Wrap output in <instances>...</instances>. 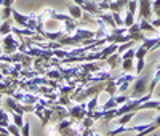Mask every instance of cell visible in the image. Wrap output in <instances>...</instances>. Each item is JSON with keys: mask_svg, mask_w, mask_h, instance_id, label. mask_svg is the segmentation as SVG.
Masks as SVG:
<instances>
[{"mask_svg": "<svg viewBox=\"0 0 160 136\" xmlns=\"http://www.w3.org/2000/svg\"><path fill=\"white\" fill-rule=\"evenodd\" d=\"M151 83V75L148 74H139L138 78H135V85L131 88V96L133 98H139L142 94L148 93V85Z\"/></svg>", "mask_w": 160, "mask_h": 136, "instance_id": "6da1fadb", "label": "cell"}, {"mask_svg": "<svg viewBox=\"0 0 160 136\" xmlns=\"http://www.w3.org/2000/svg\"><path fill=\"white\" fill-rule=\"evenodd\" d=\"M5 104H7V109L8 111H13L16 114H24V112H32L35 111V107L32 104H19V101H16L15 98H7L5 99Z\"/></svg>", "mask_w": 160, "mask_h": 136, "instance_id": "7a4b0ae2", "label": "cell"}, {"mask_svg": "<svg viewBox=\"0 0 160 136\" xmlns=\"http://www.w3.org/2000/svg\"><path fill=\"white\" fill-rule=\"evenodd\" d=\"M149 53V50L146 48L144 45H141L136 51H135V58H136V72L135 74H142V71H144V67H146V61H144V58H146V54Z\"/></svg>", "mask_w": 160, "mask_h": 136, "instance_id": "3957f363", "label": "cell"}, {"mask_svg": "<svg viewBox=\"0 0 160 136\" xmlns=\"http://www.w3.org/2000/svg\"><path fill=\"white\" fill-rule=\"evenodd\" d=\"M135 51L133 48H128L125 53H122L120 56H122V69L125 72H131L133 71V59H135Z\"/></svg>", "mask_w": 160, "mask_h": 136, "instance_id": "277c9868", "label": "cell"}, {"mask_svg": "<svg viewBox=\"0 0 160 136\" xmlns=\"http://www.w3.org/2000/svg\"><path fill=\"white\" fill-rule=\"evenodd\" d=\"M131 82H135V75H131V74H123L122 77H118L117 80H115V83H117V90L120 91V93H125L127 90H128V87H130V83Z\"/></svg>", "mask_w": 160, "mask_h": 136, "instance_id": "5b68a950", "label": "cell"}, {"mask_svg": "<svg viewBox=\"0 0 160 136\" xmlns=\"http://www.w3.org/2000/svg\"><path fill=\"white\" fill-rule=\"evenodd\" d=\"M139 19H149L152 15V2L151 0H139Z\"/></svg>", "mask_w": 160, "mask_h": 136, "instance_id": "8992f818", "label": "cell"}, {"mask_svg": "<svg viewBox=\"0 0 160 136\" xmlns=\"http://www.w3.org/2000/svg\"><path fill=\"white\" fill-rule=\"evenodd\" d=\"M74 35L77 37V40L80 43H83V40H88V38H98V34L93 32V31H88V29H83V27H77Z\"/></svg>", "mask_w": 160, "mask_h": 136, "instance_id": "52a82bcc", "label": "cell"}, {"mask_svg": "<svg viewBox=\"0 0 160 136\" xmlns=\"http://www.w3.org/2000/svg\"><path fill=\"white\" fill-rule=\"evenodd\" d=\"M128 38L130 40H135V42H138V40H141V42H142V40L146 38L144 37V32L141 31V27H139L138 23H135L133 26L128 27Z\"/></svg>", "mask_w": 160, "mask_h": 136, "instance_id": "ba28073f", "label": "cell"}, {"mask_svg": "<svg viewBox=\"0 0 160 136\" xmlns=\"http://www.w3.org/2000/svg\"><path fill=\"white\" fill-rule=\"evenodd\" d=\"M87 104L83 103V104H78V106H74V107H71L69 109V115L71 117H74V118H77V120H83L85 117H87Z\"/></svg>", "mask_w": 160, "mask_h": 136, "instance_id": "9c48e42d", "label": "cell"}, {"mask_svg": "<svg viewBox=\"0 0 160 136\" xmlns=\"http://www.w3.org/2000/svg\"><path fill=\"white\" fill-rule=\"evenodd\" d=\"M3 53H7V54H13L16 51V47H19V43L16 42L15 38H13V35L11 34H8V35H5V38H3Z\"/></svg>", "mask_w": 160, "mask_h": 136, "instance_id": "30bf717a", "label": "cell"}, {"mask_svg": "<svg viewBox=\"0 0 160 136\" xmlns=\"http://www.w3.org/2000/svg\"><path fill=\"white\" fill-rule=\"evenodd\" d=\"M160 83V63L155 66V72L154 77L151 78V83H149V93H154V90L157 88V85Z\"/></svg>", "mask_w": 160, "mask_h": 136, "instance_id": "8fae6325", "label": "cell"}, {"mask_svg": "<svg viewBox=\"0 0 160 136\" xmlns=\"http://www.w3.org/2000/svg\"><path fill=\"white\" fill-rule=\"evenodd\" d=\"M118 48V43H109L108 47H104L101 50V59H108V56H111L112 53H115Z\"/></svg>", "mask_w": 160, "mask_h": 136, "instance_id": "7c38bea8", "label": "cell"}, {"mask_svg": "<svg viewBox=\"0 0 160 136\" xmlns=\"http://www.w3.org/2000/svg\"><path fill=\"white\" fill-rule=\"evenodd\" d=\"M68 8H69V15H71L74 19H80V18L83 16V13H82V7H80V5L72 3V5H69Z\"/></svg>", "mask_w": 160, "mask_h": 136, "instance_id": "4fadbf2b", "label": "cell"}, {"mask_svg": "<svg viewBox=\"0 0 160 136\" xmlns=\"http://www.w3.org/2000/svg\"><path fill=\"white\" fill-rule=\"evenodd\" d=\"M138 24H139V27H141L142 32H157V29L152 26V23H151L149 19H141Z\"/></svg>", "mask_w": 160, "mask_h": 136, "instance_id": "5bb4252c", "label": "cell"}, {"mask_svg": "<svg viewBox=\"0 0 160 136\" xmlns=\"http://www.w3.org/2000/svg\"><path fill=\"white\" fill-rule=\"evenodd\" d=\"M13 2H15V0H5L3 2V15H2V19L5 21V19H8L10 18V15H11V11H13Z\"/></svg>", "mask_w": 160, "mask_h": 136, "instance_id": "9a60e30c", "label": "cell"}, {"mask_svg": "<svg viewBox=\"0 0 160 136\" xmlns=\"http://www.w3.org/2000/svg\"><path fill=\"white\" fill-rule=\"evenodd\" d=\"M8 34H11V21L5 19V21H2V24H0V37H5Z\"/></svg>", "mask_w": 160, "mask_h": 136, "instance_id": "2e32d148", "label": "cell"}, {"mask_svg": "<svg viewBox=\"0 0 160 136\" xmlns=\"http://www.w3.org/2000/svg\"><path fill=\"white\" fill-rule=\"evenodd\" d=\"M123 7H127V3L123 0H112V2H109V11H118L120 13V10Z\"/></svg>", "mask_w": 160, "mask_h": 136, "instance_id": "e0dca14e", "label": "cell"}, {"mask_svg": "<svg viewBox=\"0 0 160 136\" xmlns=\"http://www.w3.org/2000/svg\"><path fill=\"white\" fill-rule=\"evenodd\" d=\"M96 18H99V19H102L106 24H108L109 27H111V29H114V27H117L115 26V23H114V18H112V15H108V13H101V15L99 16H96Z\"/></svg>", "mask_w": 160, "mask_h": 136, "instance_id": "ac0fdd59", "label": "cell"}, {"mask_svg": "<svg viewBox=\"0 0 160 136\" xmlns=\"http://www.w3.org/2000/svg\"><path fill=\"white\" fill-rule=\"evenodd\" d=\"M135 114H136V111H131V112H127V114H123V115H120L118 120H117V123H118V125H127L128 122L135 117Z\"/></svg>", "mask_w": 160, "mask_h": 136, "instance_id": "d6986e66", "label": "cell"}, {"mask_svg": "<svg viewBox=\"0 0 160 136\" xmlns=\"http://www.w3.org/2000/svg\"><path fill=\"white\" fill-rule=\"evenodd\" d=\"M118 58H120V54L115 51V53H112V54H111V56H108V59H106V61H108V64L114 69V67H117V66H118V63H122V59H118Z\"/></svg>", "mask_w": 160, "mask_h": 136, "instance_id": "ffe728a7", "label": "cell"}, {"mask_svg": "<svg viewBox=\"0 0 160 136\" xmlns=\"http://www.w3.org/2000/svg\"><path fill=\"white\" fill-rule=\"evenodd\" d=\"M10 125V114L8 111L0 109V127H8Z\"/></svg>", "mask_w": 160, "mask_h": 136, "instance_id": "44dd1931", "label": "cell"}, {"mask_svg": "<svg viewBox=\"0 0 160 136\" xmlns=\"http://www.w3.org/2000/svg\"><path fill=\"white\" fill-rule=\"evenodd\" d=\"M104 90L106 91H108L109 94H111V96H114V94H115V90H117V83H115V80H108V82H106V85H104Z\"/></svg>", "mask_w": 160, "mask_h": 136, "instance_id": "7402d4cb", "label": "cell"}, {"mask_svg": "<svg viewBox=\"0 0 160 136\" xmlns=\"http://www.w3.org/2000/svg\"><path fill=\"white\" fill-rule=\"evenodd\" d=\"M133 24H135V13H131V11L127 10L125 19H123V26H125V27H130V26H133Z\"/></svg>", "mask_w": 160, "mask_h": 136, "instance_id": "603a6c76", "label": "cell"}, {"mask_svg": "<svg viewBox=\"0 0 160 136\" xmlns=\"http://www.w3.org/2000/svg\"><path fill=\"white\" fill-rule=\"evenodd\" d=\"M117 101H115V96H111L109 99H108V103H106L101 109H102V111H111V109H117Z\"/></svg>", "mask_w": 160, "mask_h": 136, "instance_id": "cb8c5ba5", "label": "cell"}, {"mask_svg": "<svg viewBox=\"0 0 160 136\" xmlns=\"http://www.w3.org/2000/svg\"><path fill=\"white\" fill-rule=\"evenodd\" d=\"M133 43H135V40H130V42H125V43H120L118 45V48H117V53L118 54H122V53H125L128 48H131L133 47Z\"/></svg>", "mask_w": 160, "mask_h": 136, "instance_id": "d4e9b609", "label": "cell"}, {"mask_svg": "<svg viewBox=\"0 0 160 136\" xmlns=\"http://www.w3.org/2000/svg\"><path fill=\"white\" fill-rule=\"evenodd\" d=\"M11 118H13V123H15V125H18L19 128L24 125V120H22V115H21V114L11 112Z\"/></svg>", "mask_w": 160, "mask_h": 136, "instance_id": "484cf974", "label": "cell"}, {"mask_svg": "<svg viewBox=\"0 0 160 136\" xmlns=\"http://www.w3.org/2000/svg\"><path fill=\"white\" fill-rule=\"evenodd\" d=\"M7 128H8V133H10V134H13V136H21V128H19L18 125L10 123Z\"/></svg>", "mask_w": 160, "mask_h": 136, "instance_id": "4316f807", "label": "cell"}, {"mask_svg": "<svg viewBox=\"0 0 160 136\" xmlns=\"http://www.w3.org/2000/svg\"><path fill=\"white\" fill-rule=\"evenodd\" d=\"M96 106H98V94H95L91 99H90V103L87 104V111L88 112H91V111H95L96 109Z\"/></svg>", "mask_w": 160, "mask_h": 136, "instance_id": "83f0119b", "label": "cell"}, {"mask_svg": "<svg viewBox=\"0 0 160 136\" xmlns=\"http://www.w3.org/2000/svg\"><path fill=\"white\" fill-rule=\"evenodd\" d=\"M112 18H114V23L117 27H123V21H122V16H120L118 11H112Z\"/></svg>", "mask_w": 160, "mask_h": 136, "instance_id": "f1b7e54d", "label": "cell"}, {"mask_svg": "<svg viewBox=\"0 0 160 136\" xmlns=\"http://www.w3.org/2000/svg\"><path fill=\"white\" fill-rule=\"evenodd\" d=\"M21 136H31V123L24 122V125L21 127Z\"/></svg>", "mask_w": 160, "mask_h": 136, "instance_id": "f546056e", "label": "cell"}, {"mask_svg": "<svg viewBox=\"0 0 160 136\" xmlns=\"http://www.w3.org/2000/svg\"><path fill=\"white\" fill-rule=\"evenodd\" d=\"M127 7H128V11H131V13H135V11L138 10V3H136V0H128V3H127Z\"/></svg>", "mask_w": 160, "mask_h": 136, "instance_id": "4dcf8cb0", "label": "cell"}, {"mask_svg": "<svg viewBox=\"0 0 160 136\" xmlns=\"http://www.w3.org/2000/svg\"><path fill=\"white\" fill-rule=\"evenodd\" d=\"M128 99H130V98H128V96H125V94H120V96H115V101H117V104H118V106H120V104H125Z\"/></svg>", "mask_w": 160, "mask_h": 136, "instance_id": "1f68e13d", "label": "cell"}, {"mask_svg": "<svg viewBox=\"0 0 160 136\" xmlns=\"http://www.w3.org/2000/svg\"><path fill=\"white\" fill-rule=\"evenodd\" d=\"M152 125H155V128H160V114L154 118V122H152Z\"/></svg>", "mask_w": 160, "mask_h": 136, "instance_id": "d6a6232c", "label": "cell"}, {"mask_svg": "<svg viewBox=\"0 0 160 136\" xmlns=\"http://www.w3.org/2000/svg\"><path fill=\"white\" fill-rule=\"evenodd\" d=\"M151 23H152V26L155 27V29H160V18H157V19H154Z\"/></svg>", "mask_w": 160, "mask_h": 136, "instance_id": "836d02e7", "label": "cell"}, {"mask_svg": "<svg viewBox=\"0 0 160 136\" xmlns=\"http://www.w3.org/2000/svg\"><path fill=\"white\" fill-rule=\"evenodd\" d=\"M157 8H160V0H154L152 2V10H157Z\"/></svg>", "mask_w": 160, "mask_h": 136, "instance_id": "e575fe53", "label": "cell"}, {"mask_svg": "<svg viewBox=\"0 0 160 136\" xmlns=\"http://www.w3.org/2000/svg\"><path fill=\"white\" fill-rule=\"evenodd\" d=\"M74 3H77V5H80V7H82V5L85 3V0H74Z\"/></svg>", "mask_w": 160, "mask_h": 136, "instance_id": "d590c367", "label": "cell"}, {"mask_svg": "<svg viewBox=\"0 0 160 136\" xmlns=\"http://www.w3.org/2000/svg\"><path fill=\"white\" fill-rule=\"evenodd\" d=\"M50 77H59V74H56V71H51Z\"/></svg>", "mask_w": 160, "mask_h": 136, "instance_id": "8d00e7d4", "label": "cell"}, {"mask_svg": "<svg viewBox=\"0 0 160 136\" xmlns=\"http://www.w3.org/2000/svg\"><path fill=\"white\" fill-rule=\"evenodd\" d=\"M155 15H157V18H160V8H157V10H152Z\"/></svg>", "mask_w": 160, "mask_h": 136, "instance_id": "74e56055", "label": "cell"}, {"mask_svg": "<svg viewBox=\"0 0 160 136\" xmlns=\"http://www.w3.org/2000/svg\"><path fill=\"white\" fill-rule=\"evenodd\" d=\"M0 136H13V134H10V133H2Z\"/></svg>", "mask_w": 160, "mask_h": 136, "instance_id": "f35d334b", "label": "cell"}, {"mask_svg": "<svg viewBox=\"0 0 160 136\" xmlns=\"http://www.w3.org/2000/svg\"><path fill=\"white\" fill-rule=\"evenodd\" d=\"M155 111H158V112H160V106H158V107H157V109H155Z\"/></svg>", "mask_w": 160, "mask_h": 136, "instance_id": "ab89813d", "label": "cell"}, {"mask_svg": "<svg viewBox=\"0 0 160 136\" xmlns=\"http://www.w3.org/2000/svg\"><path fill=\"white\" fill-rule=\"evenodd\" d=\"M104 2H108V3H109V2H112V0H104Z\"/></svg>", "mask_w": 160, "mask_h": 136, "instance_id": "60d3db41", "label": "cell"}, {"mask_svg": "<svg viewBox=\"0 0 160 136\" xmlns=\"http://www.w3.org/2000/svg\"><path fill=\"white\" fill-rule=\"evenodd\" d=\"M0 103H2V94H0Z\"/></svg>", "mask_w": 160, "mask_h": 136, "instance_id": "b9f144b4", "label": "cell"}, {"mask_svg": "<svg viewBox=\"0 0 160 136\" xmlns=\"http://www.w3.org/2000/svg\"><path fill=\"white\" fill-rule=\"evenodd\" d=\"M0 53H2V48H0Z\"/></svg>", "mask_w": 160, "mask_h": 136, "instance_id": "7bdbcfd3", "label": "cell"}, {"mask_svg": "<svg viewBox=\"0 0 160 136\" xmlns=\"http://www.w3.org/2000/svg\"><path fill=\"white\" fill-rule=\"evenodd\" d=\"M0 24H2V19H0Z\"/></svg>", "mask_w": 160, "mask_h": 136, "instance_id": "ee69618b", "label": "cell"}]
</instances>
